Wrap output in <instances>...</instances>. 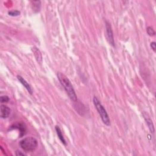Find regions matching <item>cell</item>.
<instances>
[{"mask_svg": "<svg viewBox=\"0 0 156 156\" xmlns=\"http://www.w3.org/2000/svg\"><path fill=\"white\" fill-rule=\"evenodd\" d=\"M57 76L60 83L63 86L64 89L65 90L67 95L71 100L73 102H76L77 101V97L73 86L72 85V84L71 83L68 78L65 75L60 72L57 73Z\"/></svg>", "mask_w": 156, "mask_h": 156, "instance_id": "obj_1", "label": "cell"}, {"mask_svg": "<svg viewBox=\"0 0 156 156\" xmlns=\"http://www.w3.org/2000/svg\"><path fill=\"white\" fill-rule=\"evenodd\" d=\"M93 102L94 106H95L96 110L98 111V113L99 114V115L101 116V118L103 123L106 124L107 126H110V118H109V115H108L107 111L106 110L105 108L104 107V106L101 104L99 100L98 99V98H96V96H94L93 99Z\"/></svg>", "mask_w": 156, "mask_h": 156, "instance_id": "obj_2", "label": "cell"}, {"mask_svg": "<svg viewBox=\"0 0 156 156\" xmlns=\"http://www.w3.org/2000/svg\"><path fill=\"white\" fill-rule=\"evenodd\" d=\"M20 146L26 152H34L38 146V141L32 137H28L20 141Z\"/></svg>", "mask_w": 156, "mask_h": 156, "instance_id": "obj_3", "label": "cell"}, {"mask_svg": "<svg viewBox=\"0 0 156 156\" xmlns=\"http://www.w3.org/2000/svg\"><path fill=\"white\" fill-rule=\"evenodd\" d=\"M106 33L107 40L110 45L115 46V42H114V37L113 34V31L112 29L111 25L107 21H106Z\"/></svg>", "mask_w": 156, "mask_h": 156, "instance_id": "obj_4", "label": "cell"}, {"mask_svg": "<svg viewBox=\"0 0 156 156\" xmlns=\"http://www.w3.org/2000/svg\"><path fill=\"white\" fill-rule=\"evenodd\" d=\"M0 110H1V118L5 119L8 118L10 114V109L6 106V105H1L0 106Z\"/></svg>", "mask_w": 156, "mask_h": 156, "instance_id": "obj_5", "label": "cell"}, {"mask_svg": "<svg viewBox=\"0 0 156 156\" xmlns=\"http://www.w3.org/2000/svg\"><path fill=\"white\" fill-rule=\"evenodd\" d=\"M143 116L144 118L146 121V123L150 130V131L152 132V133H154V124H153V123H152V120L151 119L150 116H149V115L146 113H145L143 112Z\"/></svg>", "mask_w": 156, "mask_h": 156, "instance_id": "obj_6", "label": "cell"}, {"mask_svg": "<svg viewBox=\"0 0 156 156\" xmlns=\"http://www.w3.org/2000/svg\"><path fill=\"white\" fill-rule=\"evenodd\" d=\"M32 51L33 52L34 57L38 63V64H42V55L40 51L39 50L37 47H33L32 48Z\"/></svg>", "mask_w": 156, "mask_h": 156, "instance_id": "obj_7", "label": "cell"}, {"mask_svg": "<svg viewBox=\"0 0 156 156\" xmlns=\"http://www.w3.org/2000/svg\"><path fill=\"white\" fill-rule=\"evenodd\" d=\"M17 79L20 82V83L26 88V89L28 90V92L30 94L32 95V89L31 85L29 84V83H28V82L26 81L22 76H21L20 75L17 76Z\"/></svg>", "mask_w": 156, "mask_h": 156, "instance_id": "obj_8", "label": "cell"}, {"mask_svg": "<svg viewBox=\"0 0 156 156\" xmlns=\"http://www.w3.org/2000/svg\"><path fill=\"white\" fill-rule=\"evenodd\" d=\"M56 131L58 137H59V140H60V141L64 145H67V142H66L65 140V138L63 137V135L62 134V132L61 129H60L59 126H56Z\"/></svg>", "mask_w": 156, "mask_h": 156, "instance_id": "obj_9", "label": "cell"}, {"mask_svg": "<svg viewBox=\"0 0 156 156\" xmlns=\"http://www.w3.org/2000/svg\"><path fill=\"white\" fill-rule=\"evenodd\" d=\"M11 127H14V128L18 129L19 131H20V132L22 133V135L25 134V131H26L25 127H24V125L22 124H15L14 126H11Z\"/></svg>", "mask_w": 156, "mask_h": 156, "instance_id": "obj_10", "label": "cell"}, {"mask_svg": "<svg viewBox=\"0 0 156 156\" xmlns=\"http://www.w3.org/2000/svg\"><path fill=\"white\" fill-rule=\"evenodd\" d=\"M8 14L10 16H12V17H17V16L20 15V12L19 10H13L9 11L8 12Z\"/></svg>", "mask_w": 156, "mask_h": 156, "instance_id": "obj_11", "label": "cell"}, {"mask_svg": "<svg viewBox=\"0 0 156 156\" xmlns=\"http://www.w3.org/2000/svg\"><path fill=\"white\" fill-rule=\"evenodd\" d=\"M146 31H147V33L149 35V36H154L155 34V31L154 30V29L151 27V26H149L147 28V29H146Z\"/></svg>", "mask_w": 156, "mask_h": 156, "instance_id": "obj_12", "label": "cell"}, {"mask_svg": "<svg viewBox=\"0 0 156 156\" xmlns=\"http://www.w3.org/2000/svg\"><path fill=\"white\" fill-rule=\"evenodd\" d=\"M0 101H1V103L7 102L9 101V98L7 96H1L0 98Z\"/></svg>", "mask_w": 156, "mask_h": 156, "instance_id": "obj_13", "label": "cell"}, {"mask_svg": "<svg viewBox=\"0 0 156 156\" xmlns=\"http://www.w3.org/2000/svg\"><path fill=\"white\" fill-rule=\"evenodd\" d=\"M151 48L152 49V50L154 51H155V49H156V43H155V42H151Z\"/></svg>", "mask_w": 156, "mask_h": 156, "instance_id": "obj_14", "label": "cell"}, {"mask_svg": "<svg viewBox=\"0 0 156 156\" xmlns=\"http://www.w3.org/2000/svg\"><path fill=\"white\" fill-rule=\"evenodd\" d=\"M16 155H25L26 154H25L24 153L21 152V151H16Z\"/></svg>", "mask_w": 156, "mask_h": 156, "instance_id": "obj_15", "label": "cell"}]
</instances>
